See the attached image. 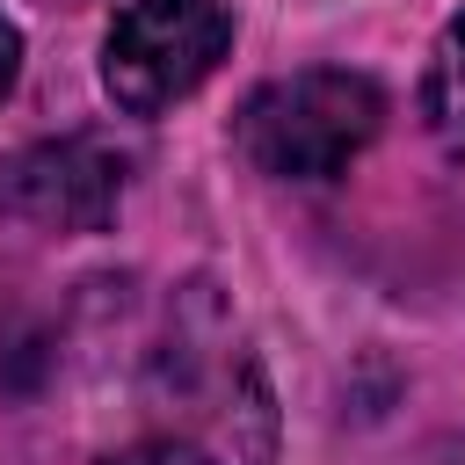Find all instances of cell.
I'll return each mask as SVG.
<instances>
[{"mask_svg": "<svg viewBox=\"0 0 465 465\" xmlns=\"http://www.w3.org/2000/svg\"><path fill=\"white\" fill-rule=\"evenodd\" d=\"M385 131V87L349 65H312L254 87L232 116V145L269 182H334Z\"/></svg>", "mask_w": 465, "mask_h": 465, "instance_id": "obj_1", "label": "cell"}, {"mask_svg": "<svg viewBox=\"0 0 465 465\" xmlns=\"http://www.w3.org/2000/svg\"><path fill=\"white\" fill-rule=\"evenodd\" d=\"M232 51L225 0H124L102 36V87L131 116L189 102Z\"/></svg>", "mask_w": 465, "mask_h": 465, "instance_id": "obj_2", "label": "cell"}, {"mask_svg": "<svg viewBox=\"0 0 465 465\" xmlns=\"http://www.w3.org/2000/svg\"><path fill=\"white\" fill-rule=\"evenodd\" d=\"M124 203V160L102 138H36L0 153V218L36 232H102Z\"/></svg>", "mask_w": 465, "mask_h": 465, "instance_id": "obj_3", "label": "cell"}, {"mask_svg": "<svg viewBox=\"0 0 465 465\" xmlns=\"http://www.w3.org/2000/svg\"><path fill=\"white\" fill-rule=\"evenodd\" d=\"M421 116H429V131H436L450 153H465V7L443 22V36H436V51H429Z\"/></svg>", "mask_w": 465, "mask_h": 465, "instance_id": "obj_4", "label": "cell"}, {"mask_svg": "<svg viewBox=\"0 0 465 465\" xmlns=\"http://www.w3.org/2000/svg\"><path fill=\"white\" fill-rule=\"evenodd\" d=\"M102 465H225L211 443H196V436H174V429H145V436H131V443H116V450H102Z\"/></svg>", "mask_w": 465, "mask_h": 465, "instance_id": "obj_5", "label": "cell"}, {"mask_svg": "<svg viewBox=\"0 0 465 465\" xmlns=\"http://www.w3.org/2000/svg\"><path fill=\"white\" fill-rule=\"evenodd\" d=\"M15 73H22V29L0 15V94L15 87Z\"/></svg>", "mask_w": 465, "mask_h": 465, "instance_id": "obj_6", "label": "cell"}]
</instances>
